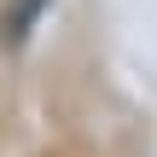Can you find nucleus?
<instances>
[{
	"mask_svg": "<svg viewBox=\"0 0 157 157\" xmlns=\"http://www.w3.org/2000/svg\"><path fill=\"white\" fill-rule=\"evenodd\" d=\"M47 6H52V0H6V6H0V41H6V47H23V41L35 35V23L47 17Z\"/></svg>",
	"mask_w": 157,
	"mask_h": 157,
	"instance_id": "nucleus-1",
	"label": "nucleus"
}]
</instances>
